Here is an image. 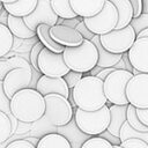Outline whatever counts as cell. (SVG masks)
<instances>
[{"label": "cell", "instance_id": "4dcf8cb0", "mask_svg": "<svg viewBox=\"0 0 148 148\" xmlns=\"http://www.w3.org/2000/svg\"><path fill=\"white\" fill-rule=\"evenodd\" d=\"M81 148H113V145L110 141H108L105 138L95 135L86 140L82 143Z\"/></svg>", "mask_w": 148, "mask_h": 148}, {"label": "cell", "instance_id": "603a6c76", "mask_svg": "<svg viewBox=\"0 0 148 148\" xmlns=\"http://www.w3.org/2000/svg\"><path fill=\"white\" fill-rule=\"evenodd\" d=\"M36 148H72V146L62 134L49 133L39 139Z\"/></svg>", "mask_w": 148, "mask_h": 148}, {"label": "cell", "instance_id": "ba28073f", "mask_svg": "<svg viewBox=\"0 0 148 148\" xmlns=\"http://www.w3.org/2000/svg\"><path fill=\"white\" fill-rule=\"evenodd\" d=\"M83 22L88 29L95 35H103L116 29L118 23V12L116 6L110 1L105 0L101 12L94 16L83 17Z\"/></svg>", "mask_w": 148, "mask_h": 148}, {"label": "cell", "instance_id": "f5cc1de1", "mask_svg": "<svg viewBox=\"0 0 148 148\" xmlns=\"http://www.w3.org/2000/svg\"><path fill=\"white\" fill-rule=\"evenodd\" d=\"M1 3H2V2H1V1H0V5H1Z\"/></svg>", "mask_w": 148, "mask_h": 148}, {"label": "cell", "instance_id": "7402d4cb", "mask_svg": "<svg viewBox=\"0 0 148 148\" xmlns=\"http://www.w3.org/2000/svg\"><path fill=\"white\" fill-rule=\"evenodd\" d=\"M50 27L49 24L42 23L37 27L36 29V35L39 38V42L44 45V47L56 52V53H62L65 50V46L60 45L59 43H57L50 35Z\"/></svg>", "mask_w": 148, "mask_h": 148}, {"label": "cell", "instance_id": "e575fe53", "mask_svg": "<svg viewBox=\"0 0 148 148\" xmlns=\"http://www.w3.org/2000/svg\"><path fill=\"white\" fill-rule=\"evenodd\" d=\"M82 76H83V73L74 72V71H69V72L64 76V79H65V81H66L68 88H69V89H73V87L77 83V81H79Z\"/></svg>", "mask_w": 148, "mask_h": 148}, {"label": "cell", "instance_id": "8992f818", "mask_svg": "<svg viewBox=\"0 0 148 148\" xmlns=\"http://www.w3.org/2000/svg\"><path fill=\"white\" fill-rule=\"evenodd\" d=\"M133 77V73L127 69H116L103 81L104 94L110 104H130L126 96V86Z\"/></svg>", "mask_w": 148, "mask_h": 148}, {"label": "cell", "instance_id": "7c38bea8", "mask_svg": "<svg viewBox=\"0 0 148 148\" xmlns=\"http://www.w3.org/2000/svg\"><path fill=\"white\" fill-rule=\"evenodd\" d=\"M23 18H24L25 24L31 30L36 31L37 27L39 24H42V23L49 24L51 27L57 24L59 16L54 13L50 0H38L37 1V6L34 9V12L30 13L29 15L24 16Z\"/></svg>", "mask_w": 148, "mask_h": 148}, {"label": "cell", "instance_id": "816d5d0a", "mask_svg": "<svg viewBox=\"0 0 148 148\" xmlns=\"http://www.w3.org/2000/svg\"><path fill=\"white\" fill-rule=\"evenodd\" d=\"M2 9H3V3H1V5H0V12H1Z\"/></svg>", "mask_w": 148, "mask_h": 148}, {"label": "cell", "instance_id": "d4e9b609", "mask_svg": "<svg viewBox=\"0 0 148 148\" xmlns=\"http://www.w3.org/2000/svg\"><path fill=\"white\" fill-rule=\"evenodd\" d=\"M14 36L10 32L9 28L0 23V58L5 57L13 47Z\"/></svg>", "mask_w": 148, "mask_h": 148}, {"label": "cell", "instance_id": "681fc988", "mask_svg": "<svg viewBox=\"0 0 148 148\" xmlns=\"http://www.w3.org/2000/svg\"><path fill=\"white\" fill-rule=\"evenodd\" d=\"M2 3H10V2H15V1H17V0H0Z\"/></svg>", "mask_w": 148, "mask_h": 148}, {"label": "cell", "instance_id": "7a4b0ae2", "mask_svg": "<svg viewBox=\"0 0 148 148\" xmlns=\"http://www.w3.org/2000/svg\"><path fill=\"white\" fill-rule=\"evenodd\" d=\"M75 106L84 111H96L108 103L103 81L95 75L82 76L71 89Z\"/></svg>", "mask_w": 148, "mask_h": 148}, {"label": "cell", "instance_id": "277c9868", "mask_svg": "<svg viewBox=\"0 0 148 148\" xmlns=\"http://www.w3.org/2000/svg\"><path fill=\"white\" fill-rule=\"evenodd\" d=\"M75 124L84 134L99 135L108 130L110 124V109L106 104L96 111H84L77 108L75 110Z\"/></svg>", "mask_w": 148, "mask_h": 148}, {"label": "cell", "instance_id": "bcb514c9", "mask_svg": "<svg viewBox=\"0 0 148 148\" xmlns=\"http://www.w3.org/2000/svg\"><path fill=\"white\" fill-rule=\"evenodd\" d=\"M142 13L148 14V0H142Z\"/></svg>", "mask_w": 148, "mask_h": 148}, {"label": "cell", "instance_id": "8d00e7d4", "mask_svg": "<svg viewBox=\"0 0 148 148\" xmlns=\"http://www.w3.org/2000/svg\"><path fill=\"white\" fill-rule=\"evenodd\" d=\"M75 29L82 35V37L84 38V39H89V40H91L92 39V37L95 36V34L94 32H91L89 29H88V27L86 25V23L83 22V20L75 27Z\"/></svg>", "mask_w": 148, "mask_h": 148}, {"label": "cell", "instance_id": "4316f807", "mask_svg": "<svg viewBox=\"0 0 148 148\" xmlns=\"http://www.w3.org/2000/svg\"><path fill=\"white\" fill-rule=\"evenodd\" d=\"M132 138H136V139H141L145 142L148 143V132H143V131H138L135 128H133L127 120L123 124L121 128H120V133H119V139L120 141H125L127 139H132Z\"/></svg>", "mask_w": 148, "mask_h": 148}, {"label": "cell", "instance_id": "9c48e42d", "mask_svg": "<svg viewBox=\"0 0 148 148\" xmlns=\"http://www.w3.org/2000/svg\"><path fill=\"white\" fill-rule=\"evenodd\" d=\"M38 71L43 75L64 77L71 69L65 64L62 53H56L43 47L38 56Z\"/></svg>", "mask_w": 148, "mask_h": 148}, {"label": "cell", "instance_id": "ab89813d", "mask_svg": "<svg viewBox=\"0 0 148 148\" xmlns=\"http://www.w3.org/2000/svg\"><path fill=\"white\" fill-rule=\"evenodd\" d=\"M136 114H138L139 119L146 126H148V108H146V109H136Z\"/></svg>", "mask_w": 148, "mask_h": 148}, {"label": "cell", "instance_id": "30bf717a", "mask_svg": "<svg viewBox=\"0 0 148 148\" xmlns=\"http://www.w3.org/2000/svg\"><path fill=\"white\" fill-rule=\"evenodd\" d=\"M128 103L136 109L148 108V73L133 75L126 86Z\"/></svg>", "mask_w": 148, "mask_h": 148}, {"label": "cell", "instance_id": "44dd1931", "mask_svg": "<svg viewBox=\"0 0 148 148\" xmlns=\"http://www.w3.org/2000/svg\"><path fill=\"white\" fill-rule=\"evenodd\" d=\"M38 0H17L10 3H3V8L14 16L24 17L34 12Z\"/></svg>", "mask_w": 148, "mask_h": 148}, {"label": "cell", "instance_id": "5bb4252c", "mask_svg": "<svg viewBox=\"0 0 148 148\" xmlns=\"http://www.w3.org/2000/svg\"><path fill=\"white\" fill-rule=\"evenodd\" d=\"M50 35L57 43L65 47L77 46L84 39L75 28H71L64 24H54L50 27Z\"/></svg>", "mask_w": 148, "mask_h": 148}, {"label": "cell", "instance_id": "6da1fadb", "mask_svg": "<svg viewBox=\"0 0 148 148\" xmlns=\"http://www.w3.org/2000/svg\"><path fill=\"white\" fill-rule=\"evenodd\" d=\"M45 98L37 90L32 88H24L18 90L10 98V111L13 116L22 123H35L44 117Z\"/></svg>", "mask_w": 148, "mask_h": 148}, {"label": "cell", "instance_id": "ac0fdd59", "mask_svg": "<svg viewBox=\"0 0 148 148\" xmlns=\"http://www.w3.org/2000/svg\"><path fill=\"white\" fill-rule=\"evenodd\" d=\"M7 27L9 28V30L14 37H17L21 39H29V38L37 36L36 31L31 30L25 24L24 18L21 16H14V15L9 14L8 20H7Z\"/></svg>", "mask_w": 148, "mask_h": 148}, {"label": "cell", "instance_id": "d590c367", "mask_svg": "<svg viewBox=\"0 0 148 148\" xmlns=\"http://www.w3.org/2000/svg\"><path fill=\"white\" fill-rule=\"evenodd\" d=\"M5 148H36V146H34L27 139H18L9 142Z\"/></svg>", "mask_w": 148, "mask_h": 148}, {"label": "cell", "instance_id": "7bdbcfd3", "mask_svg": "<svg viewBox=\"0 0 148 148\" xmlns=\"http://www.w3.org/2000/svg\"><path fill=\"white\" fill-rule=\"evenodd\" d=\"M8 15H9V13L3 8V9L0 12V23H2V24H5V25H7Z\"/></svg>", "mask_w": 148, "mask_h": 148}, {"label": "cell", "instance_id": "f1b7e54d", "mask_svg": "<svg viewBox=\"0 0 148 148\" xmlns=\"http://www.w3.org/2000/svg\"><path fill=\"white\" fill-rule=\"evenodd\" d=\"M126 120L127 123L135 130L138 131H143V132H148V126H146L138 117L136 114V108L128 104L127 105V111H126Z\"/></svg>", "mask_w": 148, "mask_h": 148}, {"label": "cell", "instance_id": "74e56055", "mask_svg": "<svg viewBox=\"0 0 148 148\" xmlns=\"http://www.w3.org/2000/svg\"><path fill=\"white\" fill-rule=\"evenodd\" d=\"M82 20H83V17H81V16H76V17H73V18L59 17L57 24H64V25H67V27H71V28H75Z\"/></svg>", "mask_w": 148, "mask_h": 148}, {"label": "cell", "instance_id": "ffe728a7", "mask_svg": "<svg viewBox=\"0 0 148 148\" xmlns=\"http://www.w3.org/2000/svg\"><path fill=\"white\" fill-rule=\"evenodd\" d=\"M117 8L118 12V23L116 29H121L128 25L133 18V7L130 0H110Z\"/></svg>", "mask_w": 148, "mask_h": 148}, {"label": "cell", "instance_id": "60d3db41", "mask_svg": "<svg viewBox=\"0 0 148 148\" xmlns=\"http://www.w3.org/2000/svg\"><path fill=\"white\" fill-rule=\"evenodd\" d=\"M116 69H117V68H114L113 66H112V67H105V68H102V71H101L96 76H97L98 79H101L102 81H104L105 77H106L110 73H112L113 71H116Z\"/></svg>", "mask_w": 148, "mask_h": 148}, {"label": "cell", "instance_id": "c3c4849f", "mask_svg": "<svg viewBox=\"0 0 148 148\" xmlns=\"http://www.w3.org/2000/svg\"><path fill=\"white\" fill-rule=\"evenodd\" d=\"M27 140L29 141V142H31L34 146H37V143H38V139H36V138H27Z\"/></svg>", "mask_w": 148, "mask_h": 148}, {"label": "cell", "instance_id": "f6af8a7d", "mask_svg": "<svg viewBox=\"0 0 148 148\" xmlns=\"http://www.w3.org/2000/svg\"><path fill=\"white\" fill-rule=\"evenodd\" d=\"M101 71H102V67H99V66H97V65H96V66H95V67H94L89 73H90V75H95V76H96Z\"/></svg>", "mask_w": 148, "mask_h": 148}, {"label": "cell", "instance_id": "f546056e", "mask_svg": "<svg viewBox=\"0 0 148 148\" xmlns=\"http://www.w3.org/2000/svg\"><path fill=\"white\" fill-rule=\"evenodd\" d=\"M13 134L10 118L2 111H0V145L7 141Z\"/></svg>", "mask_w": 148, "mask_h": 148}, {"label": "cell", "instance_id": "d6986e66", "mask_svg": "<svg viewBox=\"0 0 148 148\" xmlns=\"http://www.w3.org/2000/svg\"><path fill=\"white\" fill-rule=\"evenodd\" d=\"M91 42L96 45L97 51H98V61H97V66L105 68V67H112L114 66L120 59H121V54H117V53H111L108 50H105L101 43L99 39V35H95L91 39Z\"/></svg>", "mask_w": 148, "mask_h": 148}, {"label": "cell", "instance_id": "cb8c5ba5", "mask_svg": "<svg viewBox=\"0 0 148 148\" xmlns=\"http://www.w3.org/2000/svg\"><path fill=\"white\" fill-rule=\"evenodd\" d=\"M17 67H27V68H31L32 66L30 65V62H28L24 58L18 57V56H14L10 57L6 60H0V81L3 80V77L6 76V74L8 72H10L14 68Z\"/></svg>", "mask_w": 148, "mask_h": 148}, {"label": "cell", "instance_id": "1f68e13d", "mask_svg": "<svg viewBox=\"0 0 148 148\" xmlns=\"http://www.w3.org/2000/svg\"><path fill=\"white\" fill-rule=\"evenodd\" d=\"M130 24L133 27L134 31H135L136 35H138L139 32H141L142 30H145V29L148 28V14L142 13L140 16L133 17Z\"/></svg>", "mask_w": 148, "mask_h": 148}, {"label": "cell", "instance_id": "3957f363", "mask_svg": "<svg viewBox=\"0 0 148 148\" xmlns=\"http://www.w3.org/2000/svg\"><path fill=\"white\" fill-rule=\"evenodd\" d=\"M62 56L68 68L80 73L90 72L98 61L97 47L89 39H83V42L77 46L65 47Z\"/></svg>", "mask_w": 148, "mask_h": 148}, {"label": "cell", "instance_id": "8fae6325", "mask_svg": "<svg viewBox=\"0 0 148 148\" xmlns=\"http://www.w3.org/2000/svg\"><path fill=\"white\" fill-rule=\"evenodd\" d=\"M32 79V67H17L6 74L2 80V86L7 97L12 98L18 90L28 88Z\"/></svg>", "mask_w": 148, "mask_h": 148}, {"label": "cell", "instance_id": "ee69618b", "mask_svg": "<svg viewBox=\"0 0 148 148\" xmlns=\"http://www.w3.org/2000/svg\"><path fill=\"white\" fill-rule=\"evenodd\" d=\"M114 68H117V69H126V67H125V64H124V60L123 59H120L114 66H113Z\"/></svg>", "mask_w": 148, "mask_h": 148}, {"label": "cell", "instance_id": "836d02e7", "mask_svg": "<svg viewBox=\"0 0 148 148\" xmlns=\"http://www.w3.org/2000/svg\"><path fill=\"white\" fill-rule=\"evenodd\" d=\"M120 145L124 148H148L147 142H145L141 139H136V138H132V139H127L125 141H121Z\"/></svg>", "mask_w": 148, "mask_h": 148}, {"label": "cell", "instance_id": "5b68a950", "mask_svg": "<svg viewBox=\"0 0 148 148\" xmlns=\"http://www.w3.org/2000/svg\"><path fill=\"white\" fill-rule=\"evenodd\" d=\"M45 98L44 118L53 126L61 127L67 125L73 117V108L68 98L59 94H49Z\"/></svg>", "mask_w": 148, "mask_h": 148}, {"label": "cell", "instance_id": "f35d334b", "mask_svg": "<svg viewBox=\"0 0 148 148\" xmlns=\"http://www.w3.org/2000/svg\"><path fill=\"white\" fill-rule=\"evenodd\" d=\"M133 7V17H138L142 14V0H130Z\"/></svg>", "mask_w": 148, "mask_h": 148}, {"label": "cell", "instance_id": "d6a6232c", "mask_svg": "<svg viewBox=\"0 0 148 148\" xmlns=\"http://www.w3.org/2000/svg\"><path fill=\"white\" fill-rule=\"evenodd\" d=\"M43 47H44V45L40 42H38L32 46V49L30 51V65L36 71H38V56H39V52L42 51Z\"/></svg>", "mask_w": 148, "mask_h": 148}, {"label": "cell", "instance_id": "52a82bcc", "mask_svg": "<svg viewBox=\"0 0 148 148\" xmlns=\"http://www.w3.org/2000/svg\"><path fill=\"white\" fill-rule=\"evenodd\" d=\"M101 43L105 50L111 53L123 54L127 52L136 39V32L131 24L121 28L113 29L110 32L99 35Z\"/></svg>", "mask_w": 148, "mask_h": 148}, {"label": "cell", "instance_id": "e0dca14e", "mask_svg": "<svg viewBox=\"0 0 148 148\" xmlns=\"http://www.w3.org/2000/svg\"><path fill=\"white\" fill-rule=\"evenodd\" d=\"M128 104H111L109 106L110 109V124L108 126V132L112 135L119 138L120 128L123 124L126 121V111H127Z\"/></svg>", "mask_w": 148, "mask_h": 148}, {"label": "cell", "instance_id": "83f0119b", "mask_svg": "<svg viewBox=\"0 0 148 148\" xmlns=\"http://www.w3.org/2000/svg\"><path fill=\"white\" fill-rule=\"evenodd\" d=\"M0 111L5 112L10 118V121H12V131H13V134H14V132L17 128V119L13 116V113L10 111V98L7 97V95L5 94L2 81H0Z\"/></svg>", "mask_w": 148, "mask_h": 148}, {"label": "cell", "instance_id": "f907efd6", "mask_svg": "<svg viewBox=\"0 0 148 148\" xmlns=\"http://www.w3.org/2000/svg\"><path fill=\"white\" fill-rule=\"evenodd\" d=\"M113 148H124L121 145H113Z\"/></svg>", "mask_w": 148, "mask_h": 148}, {"label": "cell", "instance_id": "b9f144b4", "mask_svg": "<svg viewBox=\"0 0 148 148\" xmlns=\"http://www.w3.org/2000/svg\"><path fill=\"white\" fill-rule=\"evenodd\" d=\"M121 59L124 60V64H125L126 69L130 71V72H132V71H133V66H132V64H131V61H130L128 53H127V52H124V53L121 54Z\"/></svg>", "mask_w": 148, "mask_h": 148}, {"label": "cell", "instance_id": "2e32d148", "mask_svg": "<svg viewBox=\"0 0 148 148\" xmlns=\"http://www.w3.org/2000/svg\"><path fill=\"white\" fill-rule=\"evenodd\" d=\"M105 0H69L71 7L77 16L89 17L102 10Z\"/></svg>", "mask_w": 148, "mask_h": 148}, {"label": "cell", "instance_id": "7dc6e473", "mask_svg": "<svg viewBox=\"0 0 148 148\" xmlns=\"http://www.w3.org/2000/svg\"><path fill=\"white\" fill-rule=\"evenodd\" d=\"M136 37H148V28L145 29V30H142L141 32H139L136 35Z\"/></svg>", "mask_w": 148, "mask_h": 148}, {"label": "cell", "instance_id": "9a60e30c", "mask_svg": "<svg viewBox=\"0 0 148 148\" xmlns=\"http://www.w3.org/2000/svg\"><path fill=\"white\" fill-rule=\"evenodd\" d=\"M36 89L43 95H49V94H59L65 96L66 98H69L71 89L68 88L66 81L64 77L59 76H47V75H42L36 83Z\"/></svg>", "mask_w": 148, "mask_h": 148}, {"label": "cell", "instance_id": "484cf974", "mask_svg": "<svg viewBox=\"0 0 148 148\" xmlns=\"http://www.w3.org/2000/svg\"><path fill=\"white\" fill-rule=\"evenodd\" d=\"M51 6L54 10V13L62 18H73L76 17L77 14L74 13V10L71 7L69 0H50Z\"/></svg>", "mask_w": 148, "mask_h": 148}, {"label": "cell", "instance_id": "4fadbf2b", "mask_svg": "<svg viewBox=\"0 0 148 148\" xmlns=\"http://www.w3.org/2000/svg\"><path fill=\"white\" fill-rule=\"evenodd\" d=\"M127 53L133 68L148 73V37H136Z\"/></svg>", "mask_w": 148, "mask_h": 148}]
</instances>
